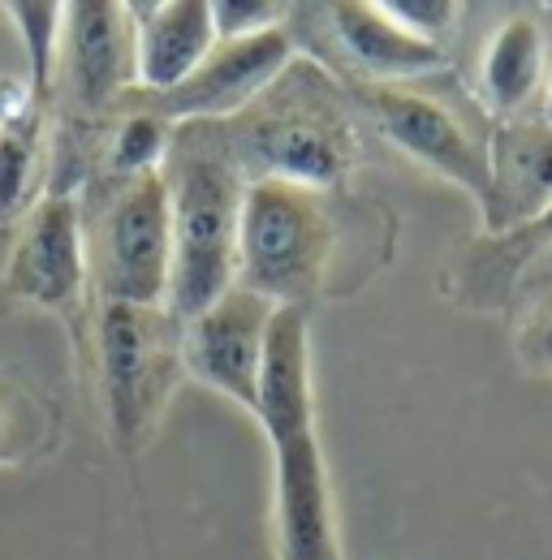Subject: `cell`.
<instances>
[{
	"mask_svg": "<svg viewBox=\"0 0 552 560\" xmlns=\"http://www.w3.org/2000/svg\"><path fill=\"white\" fill-rule=\"evenodd\" d=\"M246 182L280 177L337 190L358 164L354 100L315 61L294 57L273 86L225 121Z\"/></svg>",
	"mask_w": 552,
	"mask_h": 560,
	"instance_id": "cell-3",
	"label": "cell"
},
{
	"mask_svg": "<svg viewBox=\"0 0 552 560\" xmlns=\"http://www.w3.org/2000/svg\"><path fill=\"white\" fill-rule=\"evenodd\" d=\"M531 280H536V284H549V293H552V246H544V250L536 255V264H531Z\"/></svg>",
	"mask_w": 552,
	"mask_h": 560,
	"instance_id": "cell-24",
	"label": "cell"
},
{
	"mask_svg": "<svg viewBox=\"0 0 552 560\" xmlns=\"http://www.w3.org/2000/svg\"><path fill=\"white\" fill-rule=\"evenodd\" d=\"M354 104L376 121V130L393 142L398 151H406L414 164L432 168L436 177H445L462 195H471L483 215V224H487V215H492L487 142L475 139L445 100L418 91L414 82H402V86L363 82L354 91Z\"/></svg>",
	"mask_w": 552,
	"mask_h": 560,
	"instance_id": "cell-8",
	"label": "cell"
},
{
	"mask_svg": "<svg viewBox=\"0 0 552 560\" xmlns=\"http://www.w3.org/2000/svg\"><path fill=\"white\" fill-rule=\"evenodd\" d=\"M135 22V91L164 95L182 86L220 44L211 0H147L130 4Z\"/></svg>",
	"mask_w": 552,
	"mask_h": 560,
	"instance_id": "cell-13",
	"label": "cell"
},
{
	"mask_svg": "<svg viewBox=\"0 0 552 560\" xmlns=\"http://www.w3.org/2000/svg\"><path fill=\"white\" fill-rule=\"evenodd\" d=\"M164 186L173 229L169 311L191 319L238 284V233L251 182L229 147L225 121L173 126Z\"/></svg>",
	"mask_w": 552,
	"mask_h": 560,
	"instance_id": "cell-2",
	"label": "cell"
},
{
	"mask_svg": "<svg viewBox=\"0 0 552 560\" xmlns=\"http://www.w3.org/2000/svg\"><path fill=\"white\" fill-rule=\"evenodd\" d=\"M273 315V302L233 284L207 311L182 319V371L255 419Z\"/></svg>",
	"mask_w": 552,
	"mask_h": 560,
	"instance_id": "cell-10",
	"label": "cell"
},
{
	"mask_svg": "<svg viewBox=\"0 0 552 560\" xmlns=\"http://www.w3.org/2000/svg\"><path fill=\"white\" fill-rule=\"evenodd\" d=\"M294 39L285 26L264 31V35H246V39H220L207 61L191 73L182 86L164 91V95H142L130 91L126 100L164 117L169 126H186V121H233L242 108H251L285 66L294 61Z\"/></svg>",
	"mask_w": 552,
	"mask_h": 560,
	"instance_id": "cell-9",
	"label": "cell"
},
{
	"mask_svg": "<svg viewBox=\"0 0 552 560\" xmlns=\"http://www.w3.org/2000/svg\"><path fill=\"white\" fill-rule=\"evenodd\" d=\"M345 215L337 190L260 177L246 186L238 233V284L273 306L307 311L337 289Z\"/></svg>",
	"mask_w": 552,
	"mask_h": 560,
	"instance_id": "cell-4",
	"label": "cell"
},
{
	"mask_svg": "<svg viewBox=\"0 0 552 560\" xmlns=\"http://www.w3.org/2000/svg\"><path fill=\"white\" fill-rule=\"evenodd\" d=\"M61 78H66V100L78 121L117 117V108L135 91L130 4H117V0H73V4H66Z\"/></svg>",
	"mask_w": 552,
	"mask_h": 560,
	"instance_id": "cell-11",
	"label": "cell"
},
{
	"mask_svg": "<svg viewBox=\"0 0 552 560\" xmlns=\"http://www.w3.org/2000/svg\"><path fill=\"white\" fill-rule=\"evenodd\" d=\"M324 13H329V26H333L337 48L376 86L418 82V78H427V73L449 66V57H445L440 44H427V39L411 35L376 0H342V4H329Z\"/></svg>",
	"mask_w": 552,
	"mask_h": 560,
	"instance_id": "cell-14",
	"label": "cell"
},
{
	"mask_svg": "<svg viewBox=\"0 0 552 560\" xmlns=\"http://www.w3.org/2000/svg\"><path fill=\"white\" fill-rule=\"evenodd\" d=\"M100 393L113 444L138 457L182 371V319L169 306L100 302L95 311Z\"/></svg>",
	"mask_w": 552,
	"mask_h": 560,
	"instance_id": "cell-5",
	"label": "cell"
},
{
	"mask_svg": "<svg viewBox=\"0 0 552 560\" xmlns=\"http://www.w3.org/2000/svg\"><path fill=\"white\" fill-rule=\"evenodd\" d=\"M87 264L100 302L169 306L173 229H169L164 173L117 182L104 208L87 215Z\"/></svg>",
	"mask_w": 552,
	"mask_h": 560,
	"instance_id": "cell-6",
	"label": "cell"
},
{
	"mask_svg": "<svg viewBox=\"0 0 552 560\" xmlns=\"http://www.w3.org/2000/svg\"><path fill=\"white\" fill-rule=\"evenodd\" d=\"M0 289L9 293V302L53 311L73 328H87L91 264H87V211L78 195L44 190L18 215L0 264Z\"/></svg>",
	"mask_w": 552,
	"mask_h": 560,
	"instance_id": "cell-7",
	"label": "cell"
},
{
	"mask_svg": "<svg viewBox=\"0 0 552 560\" xmlns=\"http://www.w3.org/2000/svg\"><path fill=\"white\" fill-rule=\"evenodd\" d=\"M255 422L273 444L276 560H345L329 462L315 427L307 311L276 306L260 371Z\"/></svg>",
	"mask_w": 552,
	"mask_h": 560,
	"instance_id": "cell-1",
	"label": "cell"
},
{
	"mask_svg": "<svg viewBox=\"0 0 552 560\" xmlns=\"http://www.w3.org/2000/svg\"><path fill=\"white\" fill-rule=\"evenodd\" d=\"M540 113L552 121V73H549V91H544V108H540Z\"/></svg>",
	"mask_w": 552,
	"mask_h": 560,
	"instance_id": "cell-25",
	"label": "cell"
},
{
	"mask_svg": "<svg viewBox=\"0 0 552 560\" xmlns=\"http://www.w3.org/2000/svg\"><path fill=\"white\" fill-rule=\"evenodd\" d=\"M289 4L276 0H211V22H216V39H246V35H264L285 26Z\"/></svg>",
	"mask_w": 552,
	"mask_h": 560,
	"instance_id": "cell-20",
	"label": "cell"
},
{
	"mask_svg": "<svg viewBox=\"0 0 552 560\" xmlns=\"http://www.w3.org/2000/svg\"><path fill=\"white\" fill-rule=\"evenodd\" d=\"M514 237H522V242H527V246H536V250H531V259H536V255H540V250H544V246H552V208L544 211V215H540V220H531V224H527V229H518V233H514Z\"/></svg>",
	"mask_w": 552,
	"mask_h": 560,
	"instance_id": "cell-23",
	"label": "cell"
},
{
	"mask_svg": "<svg viewBox=\"0 0 552 560\" xmlns=\"http://www.w3.org/2000/svg\"><path fill=\"white\" fill-rule=\"evenodd\" d=\"M552 73V39L549 26L536 13H514L505 18L480 61V100L487 104L492 117L514 121L527 117L536 95L549 91Z\"/></svg>",
	"mask_w": 552,
	"mask_h": 560,
	"instance_id": "cell-15",
	"label": "cell"
},
{
	"mask_svg": "<svg viewBox=\"0 0 552 560\" xmlns=\"http://www.w3.org/2000/svg\"><path fill=\"white\" fill-rule=\"evenodd\" d=\"M61 440V410L48 393L13 371H0V470H22L48 457Z\"/></svg>",
	"mask_w": 552,
	"mask_h": 560,
	"instance_id": "cell-17",
	"label": "cell"
},
{
	"mask_svg": "<svg viewBox=\"0 0 552 560\" xmlns=\"http://www.w3.org/2000/svg\"><path fill=\"white\" fill-rule=\"evenodd\" d=\"M411 35L418 39H427V44H440L453 26H458V13H462V4H453V0H380Z\"/></svg>",
	"mask_w": 552,
	"mask_h": 560,
	"instance_id": "cell-21",
	"label": "cell"
},
{
	"mask_svg": "<svg viewBox=\"0 0 552 560\" xmlns=\"http://www.w3.org/2000/svg\"><path fill=\"white\" fill-rule=\"evenodd\" d=\"M514 350H518V362H522L531 375H552V293H544V298L531 306V315H527L522 328H518Z\"/></svg>",
	"mask_w": 552,
	"mask_h": 560,
	"instance_id": "cell-22",
	"label": "cell"
},
{
	"mask_svg": "<svg viewBox=\"0 0 552 560\" xmlns=\"http://www.w3.org/2000/svg\"><path fill=\"white\" fill-rule=\"evenodd\" d=\"M173 147V126L138 104H122L117 117L108 121V177L113 182H138L151 173H164Z\"/></svg>",
	"mask_w": 552,
	"mask_h": 560,
	"instance_id": "cell-18",
	"label": "cell"
},
{
	"mask_svg": "<svg viewBox=\"0 0 552 560\" xmlns=\"http://www.w3.org/2000/svg\"><path fill=\"white\" fill-rule=\"evenodd\" d=\"M26 61H31V91L53 104L57 95V78H61V44H66V4L53 0H13L4 4Z\"/></svg>",
	"mask_w": 552,
	"mask_h": 560,
	"instance_id": "cell-19",
	"label": "cell"
},
{
	"mask_svg": "<svg viewBox=\"0 0 552 560\" xmlns=\"http://www.w3.org/2000/svg\"><path fill=\"white\" fill-rule=\"evenodd\" d=\"M44 121L48 104L31 82L0 78V220H13L35 203L44 177Z\"/></svg>",
	"mask_w": 552,
	"mask_h": 560,
	"instance_id": "cell-16",
	"label": "cell"
},
{
	"mask_svg": "<svg viewBox=\"0 0 552 560\" xmlns=\"http://www.w3.org/2000/svg\"><path fill=\"white\" fill-rule=\"evenodd\" d=\"M487 164L492 215L483 229L492 237L518 233L552 208V121L544 113L501 121L487 139Z\"/></svg>",
	"mask_w": 552,
	"mask_h": 560,
	"instance_id": "cell-12",
	"label": "cell"
}]
</instances>
